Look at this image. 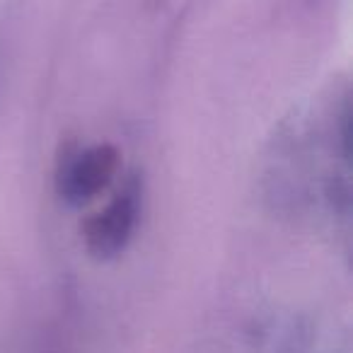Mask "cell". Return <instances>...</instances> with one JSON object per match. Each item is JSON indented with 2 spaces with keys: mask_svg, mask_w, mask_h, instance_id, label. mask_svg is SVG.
I'll return each instance as SVG.
<instances>
[{
  "mask_svg": "<svg viewBox=\"0 0 353 353\" xmlns=\"http://www.w3.org/2000/svg\"><path fill=\"white\" fill-rule=\"evenodd\" d=\"M114 172V152L109 148H94L83 155L63 172V194L70 201H83L97 194Z\"/></svg>",
  "mask_w": 353,
  "mask_h": 353,
  "instance_id": "2",
  "label": "cell"
},
{
  "mask_svg": "<svg viewBox=\"0 0 353 353\" xmlns=\"http://www.w3.org/2000/svg\"><path fill=\"white\" fill-rule=\"evenodd\" d=\"M136 213H138V194L136 189H126L123 194H119V199L107 211L90 221L88 225L90 252L97 256L117 254L126 245L128 235H131L133 223H136Z\"/></svg>",
  "mask_w": 353,
  "mask_h": 353,
  "instance_id": "1",
  "label": "cell"
}]
</instances>
